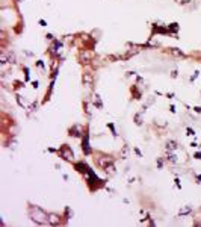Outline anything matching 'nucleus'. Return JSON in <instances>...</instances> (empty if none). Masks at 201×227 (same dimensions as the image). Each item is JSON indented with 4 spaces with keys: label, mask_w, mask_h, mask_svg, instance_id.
Returning a JSON list of instances; mask_svg holds the SVG:
<instances>
[{
    "label": "nucleus",
    "mask_w": 201,
    "mask_h": 227,
    "mask_svg": "<svg viewBox=\"0 0 201 227\" xmlns=\"http://www.w3.org/2000/svg\"><path fill=\"white\" fill-rule=\"evenodd\" d=\"M29 217H30V220H32L33 223H36V224H47V223H49V215H47L41 207L33 206V204L29 206Z\"/></svg>",
    "instance_id": "obj_1"
},
{
    "label": "nucleus",
    "mask_w": 201,
    "mask_h": 227,
    "mask_svg": "<svg viewBox=\"0 0 201 227\" xmlns=\"http://www.w3.org/2000/svg\"><path fill=\"white\" fill-rule=\"evenodd\" d=\"M61 156L64 157V159H67V161H71L73 157H74V154H73V150L68 147V146H64L62 149H61Z\"/></svg>",
    "instance_id": "obj_2"
},
{
    "label": "nucleus",
    "mask_w": 201,
    "mask_h": 227,
    "mask_svg": "<svg viewBox=\"0 0 201 227\" xmlns=\"http://www.w3.org/2000/svg\"><path fill=\"white\" fill-rule=\"evenodd\" d=\"M82 80H83V85L86 86V88H91L92 86V82H94V79H92V76L89 74V73H85L83 77H82Z\"/></svg>",
    "instance_id": "obj_3"
},
{
    "label": "nucleus",
    "mask_w": 201,
    "mask_h": 227,
    "mask_svg": "<svg viewBox=\"0 0 201 227\" xmlns=\"http://www.w3.org/2000/svg\"><path fill=\"white\" fill-rule=\"evenodd\" d=\"M49 224H53V226L61 224V217L56 214H49Z\"/></svg>",
    "instance_id": "obj_4"
},
{
    "label": "nucleus",
    "mask_w": 201,
    "mask_h": 227,
    "mask_svg": "<svg viewBox=\"0 0 201 227\" xmlns=\"http://www.w3.org/2000/svg\"><path fill=\"white\" fill-rule=\"evenodd\" d=\"M112 162H114V159H110V157H100V159H97V164L100 165L101 168L107 167V165L112 164Z\"/></svg>",
    "instance_id": "obj_5"
},
{
    "label": "nucleus",
    "mask_w": 201,
    "mask_h": 227,
    "mask_svg": "<svg viewBox=\"0 0 201 227\" xmlns=\"http://www.w3.org/2000/svg\"><path fill=\"white\" fill-rule=\"evenodd\" d=\"M70 132H71V133H70L71 136H80V135H82V127H80V126H74L71 130H70Z\"/></svg>",
    "instance_id": "obj_6"
},
{
    "label": "nucleus",
    "mask_w": 201,
    "mask_h": 227,
    "mask_svg": "<svg viewBox=\"0 0 201 227\" xmlns=\"http://www.w3.org/2000/svg\"><path fill=\"white\" fill-rule=\"evenodd\" d=\"M83 151H85V154H89L91 153V147H89V142H88V136H85V139H83Z\"/></svg>",
    "instance_id": "obj_7"
},
{
    "label": "nucleus",
    "mask_w": 201,
    "mask_h": 227,
    "mask_svg": "<svg viewBox=\"0 0 201 227\" xmlns=\"http://www.w3.org/2000/svg\"><path fill=\"white\" fill-rule=\"evenodd\" d=\"M165 149H166V151L171 153V151H174L177 149V144L174 141H169V142H166V147H165Z\"/></svg>",
    "instance_id": "obj_8"
},
{
    "label": "nucleus",
    "mask_w": 201,
    "mask_h": 227,
    "mask_svg": "<svg viewBox=\"0 0 201 227\" xmlns=\"http://www.w3.org/2000/svg\"><path fill=\"white\" fill-rule=\"evenodd\" d=\"M103 170H104L106 173H109V174H115V167H114V162H112V164H109L107 167H104Z\"/></svg>",
    "instance_id": "obj_9"
},
{
    "label": "nucleus",
    "mask_w": 201,
    "mask_h": 227,
    "mask_svg": "<svg viewBox=\"0 0 201 227\" xmlns=\"http://www.w3.org/2000/svg\"><path fill=\"white\" fill-rule=\"evenodd\" d=\"M59 47H62V44H61V43H54L53 47H51V53H54V55L59 53Z\"/></svg>",
    "instance_id": "obj_10"
},
{
    "label": "nucleus",
    "mask_w": 201,
    "mask_h": 227,
    "mask_svg": "<svg viewBox=\"0 0 201 227\" xmlns=\"http://www.w3.org/2000/svg\"><path fill=\"white\" fill-rule=\"evenodd\" d=\"M94 104L95 106H99V108H103V103L100 100V96H95V99H94Z\"/></svg>",
    "instance_id": "obj_11"
},
{
    "label": "nucleus",
    "mask_w": 201,
    "mask_h": 227,
    "mask_svg": "<svg viewBox=\"0 0 201 227\" xmlns=\"http://www.w3.org/2000/svg\"><path fill=\"white\" fill-rule=\"evenodd\" d=\"M192 209H191V206H186V207H183L181 210H180V215H186V214H189Z\"/></svg>",
    "instance_id": "obj_12"
},
{
    "label": "nucleus",
    "mask_w": 201,
    "mask_h": 227,
    "mask_svg": "<svg viewBox=\"0 0 201 227\" xmlns=\"http://www.w3.org/2000/svg\"><path fill=\"white\" fill-rule=\"evenodd\" d=\"M171 51H173V55H176V56H184V53L183 51H180V50H177V49H171Z\"/></svg>",
    "instance_id": "obj_13"
},
{
    "label": "nucleus",
    "mask_w": 201,
    "mask_h": 227,
    "mask_svg": "<svg viewBox=\"0 0 201 227\" xmlns=\"http://www.w3.org/2000/svg\"><path fill=\"white\" fill-rule=\"evenodd\" d=\"M127 153H128V147L124 146V149H123V157H124V159L127 157Z\"/></svg>",
    "instance_id": "obj_14"
},
{
    "label": "nucleus",
    "mask_w": 201,
    "mask_h": 227,
    "mask_svg": "<svg viewBox=\"0 0 201 227\" xmlns=\"http://www.w3.org/2000/svg\"><path fill=\"white\" fill-rule=\"evenodd\" d=\"M195 156H197L198 159H201V153H198V154H195Z\"/></svg>",
    "instance_id": "obj_15"
},
{
    "label": "nucleus",
    "mask_w": 201,
    "mask_h": 227,
    "mask_svg": "<svg viewBox=\"0 0 201 227\" xmlns=\"http://www.w3.org/2000/svg\"><path fill=\"white\" fill-rule=\"evenodd\" d=\"M197 224H198V226H201V223H197Z\"/></svg>",
    "instance_id": "obj_16"
}]
</instances>
